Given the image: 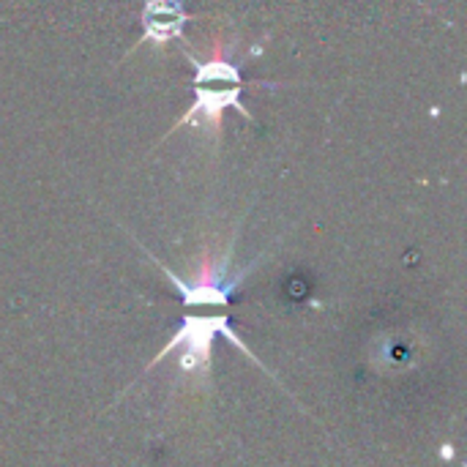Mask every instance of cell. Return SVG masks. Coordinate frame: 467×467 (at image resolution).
Instances as JSON below:
<instances>
[{"label": "cell", "mask_w": 467, "mask_h": 467, "mask_svg": "<svg viewBox=\"0 0 467 467\" xmlns=\"http://www.w3.org/2000/svg\"><path fill=\"white\" fill-rule=\"evenodd\" d=\"M216 337H224L238 350H244L254 364H260L257 356L249 350V345H244L238 339V334L233 331L230 317L227 315H213V317H183V323L178 326V331L172 334V339L156 353V358L148 364V369H153L161 358H167L170 353L178 350V369L181 372H202V369H208V361H211V350H213Z\"/></svg>", "instance_id": "obj_1"}, {"label": "cell", "mask_w": 467, "mask_h": 467, "mask_svg": "<svg viewBox=\"0 0 467 467\" xmlns=\"http://www.w3.org/2000/svg\"><path fill=\"white\" fill-rule=\"evenodd\" d=\"M159 268L167 274V279L178 287L183 306H227L233 293L241 287L246 271H238L235 276L227 274V263H213L208 249L202 252V263L200 271L192 282H183L178 274H172L170 268H164L159 263Z\"/></svg>", "instance_id": "obj_2"}, {"label": "cell", "mask_w": 467, "mask_h": 467, "mask_svg": "<svg viewBox=\"0 0 467 467\" xmlns=\"http://www.w3.org/2000/svg\"><path fill=\"white\" fill-rule=\"evenodd\" d=\"M197 101L192 104L189 112L181 115L178 126L192 123V126H211L213 134L222 131V118L227 109H238L244 118H252L249 109L241 104L244 85H230V88H211V85H194Z\"/></svg>", "instance_id": "obj_3"}, {"label": "cell", "mask_w": 467, "mask_h": 467, "mask_svg": "<svg viewBox=\"0 0 467 467\" xmlns=\"http://www.w3.org/2000/svg\"><path fill=\"white\" fill-rule=\"evenodd\" d=\"M192 16L186 14L181 0H145L140 11V25L142 36L140 41H153L156 47H164L172 38L183 36V25Z\"/></svg>", "instance_id": "obj_4"}, {"label": "cell", "mask_w": 467, "mask_h": 467, "mask_svg": "<svg viewBox=\"0 0 467 467\" xmlns=\"http://www.w3.org/2000/svg\"><path fill=\"white\" fill-rule=\"evenodd\" d=\"M192 57V55H189ZM192 66H194V85H205V82H222V85H244V77L238 71V66H233L227 57H224V49L222 44L213 47V55L211 60L200 63L192 57Z\"/></svg>", "instance_id": "obj_5"}]
</instances>
